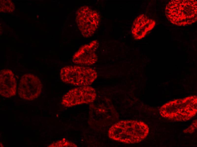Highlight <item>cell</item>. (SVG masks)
<instances>
[{
	"instance_id": "11",
	"label": "cell",
	"mask_w": 197,
	"mask_h": 147,
	"mask_svg": "<svg viewBox=\"0 0 197 147\" xmlns=\"http://www.w3.org/2000/svg\"><path fill=\"white\" fill-rule=\"evenodd\" d=\"M49 147H77L73 143L66 140L64 139L61 140L57 141L50 144Z\"/></svg>"
},
{
	"instance_id": "2",
	"label": "cell",
	"mask_w": 197,
	"mask_h": 147,
	"mask_svg": "<svg viewBox=\"0 0 197 147\" xmlns=\"http://www.w3.org/2000/svg\"><path fill=\"white\" fill-rule=\"evenodd\" d=\"M165 15L169 21L176 25L191 24L197 20V2L195 0H173L165 9Z\"/></svg>"
},
{
	"instance_id": "8",
	"label": "cell",
	"mask_w": 197,
	"mask_h": 147,
	"mask_svg": "<svg viewBox=\"0 0 197 147\" xmlns=\"http://www.w3.org/2000/svg\"><path fill=\"white\" fill-rule=\"evenodd\" d=\"M98 46V42L95 40L82 46L73 55L72 61L82 65H90L95 63L98 57L95 52Z\"/></svg>"
},
{
	"instance_id": "6",
	"label": "cell",
	"mask_w": 197,
	"mask_h": 147,
	"mask_svg": "<svg viewBox=\"0 0 197 147\" xmlns=\"http://www.w3.org/2000/svg\"><path fill=\"white\" fill-rule=\"evenodd\" d=\"M95 89L89 86H80L69 91L63 97L62 104L71 107L93 102L96 98Z\"/></svg>"
},
{
	"instance_id": "4",
	"label": "cell",
	"mask_w": 197,
	"mask_h": 147,
	"mask_svg": "<svg viewBox=\"0 0 197 147\" xmlns=\"http://www.w3.org/2000/svg\"><path fill=\"white\" fill-rule=\"evenodd\" d=\"M60 76L65 83L80 86H89L96 79L97 73L95 70L89 67L69 66L61 69Z\"/></svg>"
},
{
	"instance_id": "7",
	"label": "cell",
	"mask_w": 197,
	"mask_h": 147,
	"mask_svg": "<svg viewBox=\"0 0 197 147\" xmlns=\"http://www.w3.org/2000/svg\"><path fill=\"white\" fill-rule=\"evenodd\" d=\"M42 84L39 78L32 74H25L20 80L18 89L21 98L27 100H33L40 94Z\"/></svg>"
},
{
	"instance_id": "1",
	"label": "cell",
	"mask_w": 197,
	"mask_h": 147,
	"mask_svg": "<svg viewBox=\"0 0 197 147\" xmlns=\"http://www.w3.org/2000/svg\"><path fill=\"white\" fill-rule=\"evenodd\" d=\"M149 129L144 122L134 120H123L114 124L108 131V136L114 140L126 144L138 143L148 135Z\"/></svg>"
},
{
	"instance_id": "10",
	"label": "cell",
	"mask_w": 197,
	"mask_h": 147,
	"mask_svg": "<svg viewBox=\"0 0 197 147\" xmlns=\"http://www.w3.org/2000/svg\"><path fill=\"white\" fill-rule=\"evenodd\" d=\"M155 22L144 14L138 16L134 20L131 27V32L134 38L139 40L144 38L147 32L155 26Z\"/></svg>"
},
{
	"instance_id": "3",
	"label": "cell",
	"mask_w": 197,
	"mask_h": 147,
	"mask_svg": "<svg viewBox=\"0 0 197 147\" xmlns=\"http://www.w3.org/2000/svg\"><path fill=\"white\" fill-rule=\"evenodd\" d=\"M197 103V96L195 95L175 100L162 106L160 113L163 117L171 120L186 121L196 114Z\"/></svg>"
},
{
	"instance_id": "9",
	"label": "cell",
	"mask_w": 197,
	"mask_h": 147,
	"mask_svg": "<svg viewBox=\"0 0 197 147\" xmlns=\"http://www.w3.org/2000/svg\"><path fill=\"white\" fill-rule=\"evenodd\" d=\"M16 80L12 71L4 69L0 72V94L2 97L9 98L16 94Z\"/></svg>"
},
{
	"instance_id": "12",
	"label": "cell",
	"mask_w": 197,
	"mask_h": 147,
	"mask_svg": "<svg viewBox=\"0 0 197 147\" xmlns=\"http://www.w3.org/2000/svg\"><path fill=\"white\" fill-rule=\"evenodd\" d=\"M197 128V120H195L191 125L188 128L184 131L185 133H193Z\"/></svg>"
},
{
	"instance_id": "5",
	"label": "cell",
	"mask_w": 197,
	"mask_h": 147,
	"mask_svg": "<svg viewBox=\"0 0 197 147\" xmlns=\"http://www.w3.org/2000/svg\"><path fill=\"white\" fill-rule=\"evenodd\" d=\"M76 17L77 23L82 35L85 37L92 36L99 23L98 13L87 6H83L78 9Z\"/></svg>"
}]
</instances>
